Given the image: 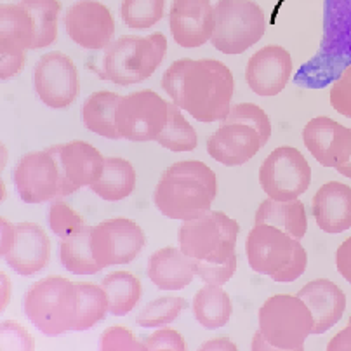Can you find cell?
<instances>
[{
  "mask_svg": "<svg viewBox=\"0 0 351 351\" xmlns=\"http://www.w3.org/2000/svg\"><path fill=\"white\" fill-rule=\"evenodd\" d=\"M162 89L172 103L204 123L221 122L230 113L235 80L217 60H178L162 75Z\"/></svg>",
  "mask_w": 351,
  "mask_h": 351,
  "instance_id": "1",
  "label": "cell"
},
{
  "mask_svg": "<svg viewBox=\"0 0 351 351\" xmlns=\"http://www.w3.org/2000/svg\"><path fill=\"white\" fill-rule=\"evenodd\" d=\"M216 195V172L204 162L183 160L165 169L155 186L154 202L169 219L191 221L210 210Z\"/></svg>",
  "mask_w": 351,
  "mask_h": 351,
  "instance_id": "2",
  "label": "cell"
},
{
  "mask_svg": "<svg viewBox=\"0 0 351 351\" xmlns=\"http://www.w3.org/2000/svg\"><path fill=\"white\" fill-rule=\"evenodd\" d=\"M351 64V0H324V34L320 47L295 71V86L324 89Z\"/></svg>",
  "mask_w": 351,
  "mask_h": 351,
  "instance_id": "3",
  "label": "cell"
},
{
  "mask_svg": "<svg viewBox=\"0 0 351 351\" xmlns=\"http://www.w3.org/2000/svg\"><path fill=\"white\" fill-rule=\"evenodd\" d=\"M271 138L268 113L254 103H239L221 120L207 139V154L226 167L243 165L254 158Z\"/></svg>",
  "mask_w": 351,
  "mask_h": 351,
  "instance_id": "4",
  "label": "cell"
},
{
  "mask_svg": "<svg viewBox=\"0 0 351 351\" xmlns=\"http://www.w3.org/2000/svg\"><path fill=\"white\" fill-rule=\"evenodd\" d=\"M167 38L157 32L148 37L123 35L110 42L99 63H90L94 73L101 80L125 87L149 79L164 61Z\"/></svg>",
  "mask_w": 351,
  "mask_h": 351,
  "instance_id": "5",
  "label": "cell"
},
{
  "mask_svg": "<svg viewBox=\"0 0 351 351\" xmlns=\"http://www.w3.org/2000/svg\"><path fill=\"white\" fill-rule=\"evenodd\" d=\"M250 269L277 284L298 280L308 266V254L299 240L266 223H256L245 242Z\"/></svg>",
  "mask_w": 351,
  "mask_h": 351,
  "instance_id": "6",
  "label": "cell"
},
{
  "mask_svg": "<svg viewBox=\"0 0 351 351\" xmlns=\"http://www.w3.org/2000/svg\"><path fill=\"white\" fill-rule=\"evenodd\" d=\"M28 320L47 337L75 330L79 318V287L60 275L35 282L25 294Z\"/></svg>",
  "mask_w": 351,
  "mask_h": 351,
  "instance_id": "7",
  "label": "cell"
},
{
  "mask_svg": "<svg viewBox=\"0 0 351 351\" xmlns=\"http://www.w3.org/2000/svg\"><path fill=\"white\" fill-rule=\"evenodd\" d=\"M259 332L271 351H303L313 330V315L303 299L291 294L268 298L259 308Z\"/></svg>",
  "mask_w": 351,
  "mask_h": 351,
  "instance_id": "8",
  "label": "cell"
},
{
  "mask_svg": "<svg viewBox=\"0 0 351 351\" xmlns=\"http://www.w3.org/2000/svg\"><path fill=\"white\" fill-rule=\"evenodd\" d=\"M240 226L221 210H207L191 221H183L178 242L184 254L195 261L224 263L235 256Z\"/></svg>",
  "mask_w": 351,
  "mask_h": 351,
  "instance_id": "9",
  "label": "cell"
},
{
  "mask_svg": "<svg viewBox=\"0 0 351 351\" xmlns=\"http://www.w3.org/2000/svg\"><path fill=\"white\" fill-rule=\"evenodd\" d=\"M216 27L210 44L223 54L237 56L258 44L266 32V18L254 0H217Z\"/></svg>",
  "mask_w": 351,
  "mask_h": 351,
  "instance_id": "10",
  "label": "cell"
},
{
  "mask_svg": "<svg viewBox=\"0 0 351 351\" xmlns=\"http://www.w3.org/2000/svg\"><path fill=\"white\" fill-rule=\"evenodd\" d=\"M259 184L268 198L291 202L310 188L311 167L299 149L278 146L259 167Z\"/></svg>",
  "mask_w": 351,
  "mask_h": 351,
  "instance_id": "11",
  "label": "cell"
},
{
  "mask_svg": "<svg viewBox=\"0 0 351 351\" xmlns=\"http://www.w3.org/2000/svg\"><path fill=\"white\" fill-rule=\"evenodd\" d=\"M169 119V103L154 90L122 96L115 113L120 138L128 141H157Z\"/></svg>",
  "mask_w": 351,
  "mask_h": 351,
  "instance_id": "12",
  "label": "cell"
},
{
  "mask_svg": "<svg viewBox=\"0 0 351 351\" xmlns=\"http://www.w3.org/2000/svg\"><path fill=\"white\" fill-rule=\"evenodd\" d=\"M37 49V27L32 12L25 5L2 4L0 8V79L19 75L27 61V51Z\"/></svg>",
  "mask_w": 351,
  "mask_h": 351,
  "instance_id": "13",
  "label": "cell"
},
{
  "mask_svg": "<svg viewBox=\"0 0 351 351\" xmlns=\"http://www.w3.org/2000/svg\"><path fill=\"white\" fill-rule=\"evenodd\" d=\"M146 237L138 223L128 217L105 219L93 228L94 258L103 269L117 265H129L139 256Z\"/></svg>",
  "mask_w": 351,
  "mask_h": 351,
  "instance_id": "14",
  "label": "cell"
},
{
  "mask_svg": "<svg viewBox=\"0 0 351 351\" xmlns=\"http://www.w3.org/2000/svg\"><path fill=\"white\" fill-rule=\"evenodd\" d=\"M14 188L25 204H44L63 198V181L54 155L30 152L14 169Z\"/></svg>",
  "mask_w": 351,
  "mask_h": 351,
  "instance_id": "15",
  "label": "cell"
},
{
  "mask_svg": "<svg viewBox=\"0 0 351 351\" xmlns=\"http://www.w3.org/2000/svg\"><path fill=\"white\" fill-rule=\"evenodd\" d=\"M34 86L38 99L54 110L68 108L80 90L79 71L66 54L54 51L40 56L34 70Z\"/></svg>",
  "mask_w": 351,
  "mask_h": 351,
  "instance_id": "16",
  "label": "cell"
},
{
  "mask_svg": "<svg viewBox=\"0 0 351 351\" xmlns=\"http://www.w3.org/2000/svg\"><path fill=\"white\" fill-rule=\"evenodd\" d=\"M68 37L89 51L106 49L115 35V19L105 4L97 0H79L64 12Z\"/></svg>",
  "mask_w": 351,
  "mask_h": 351,
  "instance_id": "17",
  "label": "cell"
},
{
  "mask_svg": "<svg viewBox=\"0 0 351 351\" xmlns=\"http://www.w3.org/2000/svg\"><path fill=\"white\" fill-rule=\"evenodd\" d=\"M54 155L63 181V198L96 183L105 167V157L86 141H68L47 148Z\"/></svg>",
  "mask_w": 351,
  "mask_h": 351,
  "instance_id": "18",
  "label": "cell"
},
{
  "mask_svg": "<svg viewBox=\"0 0 351 351\" xmlns=\"http://www.w3.org/2000/svg\"><path fill=\"white\" fill-rule=\"evenodd\" d=\"M216 14L210 0H172L169 28L178 45L186 49L207 44L214 34Z\"/></svg>",
  "mask_w": 351,
  "mask_h": 351,
  "instance_id": "19",
  "label": "cell"
},
{
  "mask_svg": "<svg viewBox=\"0 0 351 351\" xmlns=\"http://www.w3.org/2000/svg\"><path fill=\"white\" fill-rule=\"evenodd\" d=\"M303 141L315 160L337 169L351 157V129L329 117H315L304 125Z\"/></svg>",
  "mask_w": 351,
  "mask_h": 351,
  "instance_id": "20",
  "label": "cell"
},
{
  "mask_svg": "<svg viewBox=\"0 0 351 351\" xmlns=\"http://www.w3.org/2000/svg\"><path fill=\"white\" fill-rule=\"evenodd\" d=\"M292 58L282 45H266L250 56L245 68V80L250 90L258 96H277L292 75Z\"/></svg>",
  "mask_w": 351,
  "mask_h": 351,
  "instance_id": "21",
  "label": "cell"
},
{
  "mask_svg": "<svg viewBox=\"0 0 351 351\" xmlns=\"http://www.w3.org/2000/svg\"><path fill=\"white\" fill-rule=\"evenodd\" d=\"M4 259L18 275L32 277L42 271L51 261V240L38 224H18L14 242Z\"/></svg>",
  "mask_w": 351,
  "mask_h": 351,
  "instance_id": "22",
  "label": "cell"
},
{
  "mask_svg": "<svg viewBox=\"0 0 351 351\" xmlns=\"http://www.w3.org/2000/svg\"><path fill=\"white\" fill-rule=\"evenodd\" d=\"M299 299L310 308L313 315V330L311 336H320L330 330L343 318L346 310V294L334 282L327 278H318L310 282L298 292Z\"/></svg>",
  "mask_w": 351,
  "mask_h": 351,
  "instance_id": "23",
  "label": "cell"
},
{
  "mask_svg": "<svg viewBox=\"0 0 351 351\" xmlns=\"http://www.w3.org/2000/svg\"><path fill=\"white\" fill-rule=\"evenodd\" d=\"M317 226L325 233L337 235L351 228V186L337 181L318 188L311 204Z\"/></svg>",
  "mask_w": 351,
  "mask_h": 351,
  "instance_id": "24",
  "label": "cell"
},
{
  "mask_svg": "<svg viewBox=\"0 0 351 351\" xmlns=\"http://www.w3.org/2000/svg\"><path fill=\"white\" fill-rule=\"evenodd\" d=\"M195 265L197 261L181 249L164 247L149 256L146 273L152 284L157 285L160 291H181L197 277Z\"/></svg>",
  "mask_w": 351,
  "mask_h": 351,
  "instance_id": "25",
  "label": "cell"
},
{
  "mask_svg": "<svg viewBox=\"0 0 351 351\" xmlns=\"http://www.w3.org/2000/svg\"><path fill=\"white\" fill-rule=\"evenodd\" d=\"M122 96L110 90H97L93 93L82 106L84 128L97 136L106 139H122L115 123L117 106H119Z\"/></svg>",
  "mask_w": 351,
  "mask_h": 351,
  "instance_id": "26",
  "label": "cell"
},
{
  "mask_svg": "<svg viewBox=\"0 0 351 351\" xmlns=\"http://www.w3.org/2000/svg\"><path fill=\"white\" fill-rule=\"evenodd\" d=\"M94 195L106 202L128 198L136 188V171L132 164L120 157H105V167L96 183L90 184Z\"/></svg>",
  "mask_w": 351,
  "mask_h": 351,
  "instance_id": "27",
  "label": "cell"
},
{
  "mask_svg": "<svg viewBox=\"0 0 351 351\" xmlns=\"http://www.w3.org/2000/svg\"><path fill=\"white\" fill-rule=\"evenodd\" d=\"M254 223L277 226L295 240H301L308 232L306 209H304V204L298 198L291 202H278L273 198H266L256 213Z\"/></svg>",
  "mask_w": 351,
  "mask_h": 351,
  "instance_id": "28",
  "label": "cell"
},
{
  "mask_svg": "<svg viewBox=\"0 0 351 351\" xmlns=\"http://www.w3.org/2000/svg\"><path fill=\"white\" fill-rule=\"evenodd\" d=\"M195 318L204 329L216 330L228 324L233 313V304L228 292H224L221 285L202 287L193 298Z\"/></svg>",
  "mask_w": 351,
  "mask_h": 351,
  "instance_id": "29",
  "label": "cell"
},
{
  "mask_svg": "<svg viewBox=\"0 0 351 351\" xmlns=\"http://www.w3.org/2000/svg\"><path fill=\"white\" fill-rule=\"evenodd\" d=\"M94 226H84L77 233H71L66 239H61L60 243V261L64 269L73 275H96L101 271V266L97 265L94 258L93 239Z\"/></svg>",
  "mask_w": 351,
  "mask_h": 351,
  "instance_id": "30",
  "label": "cell"
},
{
  "mask_svg": "<svg viewBox=\"0 0 351 351\" xmlns=\"http://www.w3.org/2000/svg\"><path fill=\"white\" fill-rule=\"evenodd\" d=\"M101 287L108 298V310L115 317L131 313L143 295V285L136 275L129 271H115L106 275Z\"/></svg>",
  "mask_w": 351,
  "mask_h": 351,
  "instance_id": "31",
  "label": "cell"
},
{
  "mask_svg": "<svg viewBox=\"0 0 351 351\" xmlns=\"http://www.w3.org/2000/svg\"><path fill=\"white\" fill-rule=\"evenodd\" d=\"M157 143L165 149H171L174 154L181 152H193L197 148V131L190 122L184 119L181 108L176 103H169V119L164 131L157 138Z\"/></svg>",
  "mask_w": 351,
  "mask_h": 351,
  "instance_id": "32",
  "label": "cell"
},
{
  "mask_svg": "<svg viewBox=\"0 0 351 351\" xmlns=\"http://www.w3.org/2000/svg\"><path fill=\"white\" fill-rule=\"evenodd\" d=\"M79 287V318L75 325V332L93 329L94 325L105 320L108 313V298L105 289L96 284L77 282Z\"/></svg>",
  "mask_w": 351,
  "mask_h": 351,
  "instance_id": "33",
  "label": "cell"
},
{
  "mask_svg": "<svg viewBox=\"0 0 351 351\" xmlns=\"http://www.w3.org/2000/svg\"><path fill=\"white\" fill-rule=\"evenodd\" d=\"M32 12L37 27V49L53 45L58 38L61 2L60 0H19Z\"/></svg>",
  "mask_w": 351,
  "mask_h": 351,
  "instance_id": "34",
  "label": "cell"
},
{
  "mask_svg": "<svg viewBox=\"0 0 351 351\" xmlns=\"http://www.w3.org/2000/svg\"><path fill=\"white\" fill-rule=\"evenodd\" d=\"M188 301L184 298H176V295H167V298H158L155 301H149L141 313L136 318V324L143 329H154V327H162V325L172 324L176 318L180 317L181 311L186 310Z\"/></svg>",
  "mask_w": 351,
  "mask_h": 351,
  "instance_id": "35",
  "label": "cell"
},
{
  "mask_svg": "<svg viewBox=\"0 0 351 351\" xmlns=\"http://www.w3.org/2000/svg\"><path fill=\"white\" fill-rule=\"evenodd\" d=\"M165 0H122L120 14L132 30H149L164 18Z\"/></svg>",
  "mask_w": 351,
  "mask_h": 351,
  "instance_id": "36",
  "label": "cell"
},
{
  "mask_svg": "<svg viewBox=\"0 0 351 351\" xmlns=\"http://www.w3.org/2000/svg\"><path fill=\"white\" fill-rule=\"evenodd\" d=\"M49 226L60 239H66L71 233L82 230L86 226V221L70 206H66L61 200H56L49 209Z\"/></svg>",
  "mask_w": 351,
  "mask_h": 351,
  "instance_id": "37",
  "label": "cell"
},
{
  "mask_svg": "<svg viewBox=\"0 0 351 351\" xmlns=\"http://www.w3.org/2000/svg\"><path fill=\"white\" fill-rule=\"evenodd\" d=\"M99 350L101 351H146L145 343L138 341L132 330L125 327H108L99 339Z\"/></svg>",
  "mask_w": 351,
  "mask_h": 351,
  "instance_id": "38",
  "label": "cell"
},
{
  "mask_svg": "<svg viewBox=\"0 0 351 351\" xmlns=\"http://www.w3.org/2000/svg\"><path fill=\"white\" fill-rule=\"evenodd\" d=\"M237 271V254L232 256L228 261L224 263H206L197 261L195 265V273L197 277L209 285H224L232 280Z\"/></svg>",
  "mask_w": 351,
  "mask_h": 351,
  "instance_id": "39",
  "label": "cell"
},
{
  "mask_svg": "<svg viewBox=\"0 0 351 351\" xmlns=\"http://www.w3.org/2000/svg\"><path fill=\"white\" fill-rule=\"evenodd\" d=\"M2 350H35L34 337L25 327L11 320L2 322Z\"/></svg>",
  "mask_w": 351,
  "mask_h": 351,
  "instance_id": "40",
  "label": "cell"
},
{
  "mask_svg": "<svg viewBox=\"0 0 351 351\" xmlns=\"http://www.w3.org/2000/svg\"><path fill=\"white\" fill-rule=\"evenodd\" d=\"M330 105L343 117L351 119V64L343 71L330 89Z\"/></svg>",
  "mask_w": 351,
  "mask_h": 351,
  "instance_id": "41",
  "label": "cell"
},
{
  "mask_svg": "<svg viewBox=\"0 0 351 351\" xmlns=\"http://www.w3.org/2000/svg\"><path fill=\"white\" fill-rule=\"evenodd\" d=\"M146 351H186L188 344L178 330L160 329L145 341Z\"/></svg>",
  "mask_w": 351,
  "mask_h": 351,
  "instance_id": "42",
  "label": "cell"
},
{
  "mask_svg": "<svg viewBox=\"0 0 351 351\" xmlns=\"http://www.w3.org/2000/svg\"><path fill=\"white\" fill-rule=\"evenodd\" d=\"M336 268L341 277L351 284V237L344 240L336 250Z\"/></svg>",
  "mask_w": 351,
  "mask_h": 351,
  "instance_id": "43",
  "label": "cell"
},
{
  "mask_svg": "<svg viewBox=\"0 0 351 351\" xmlns=\"http://www.w3.org/2000/svg\"><path fill=\"white\" fill-rule=\"evenodd\" d=\"M16 226L5 217H0V254L4 258L14 242Z\"/></svg>",
  "mask_w": 351,
  "mask_h": 351,
  "instance_id": "44",
  "label": "cell"
},
{
  "mask_svg": "<svg viewBox=\"0 0 351 351\" xmlns=\"http://www.w3.org/2000/svg\"><path fill=\"white\" fill-rule=\"evenodd\" d=\"M327 351H351V317L346 325V329L341 330L337 336H334L329 341Z\"/></svg>",
  "mask_w": 351,
  "mask_h": 351,
  "instance_id": "45",
  "label": "cell"
},
{
  "mask_svg": "<svg viewBox=\"0 0 351 351\" xmlns=\"http://www.w3.org/2000/svg\"><path fill=\"white\" fill-rule=\"evenodd\" d=\"M237 344L233 341L226 339V337H219V339H210L200 346V351H237Z\"/></svg>",
  "mask_w": 351,
  "mask_h": 351,
  "instance_id": "46",
  "label": "cell"
},
{
  "mask_svg": "<svg viewBox=\"0 0 351 351\" xmlns=\"http://www.w3.org/2000/svg\"><path fill=\"white\" fill-rule=\"evenodd\" d=\"M0 284H2V299H0V310L4 313V310L9 304V298H11V280L4 271L0 273Z\"/></svg>",
  "mask_w": 351,
  "mask_h": 351,
  "instance_id": "47",
  "label": "cell"
},
{
  "mask_svg": "<svg viewBox=\"0 0 351 351\" xmlns=\"http://www.w3.org/2000/svg\"><path fill=\"white\" fill-rule=\"evenodd\" d=\"M336 171L339 172V174H343L344 178H348V180H351V157L348 158V162H346V164L339 165V167H337Z\"/></svg>",
  "mask_w": 351,
  "mask_h": 351,
  "instance_id": "48",
  "label": "cell"
}]
</instances>
